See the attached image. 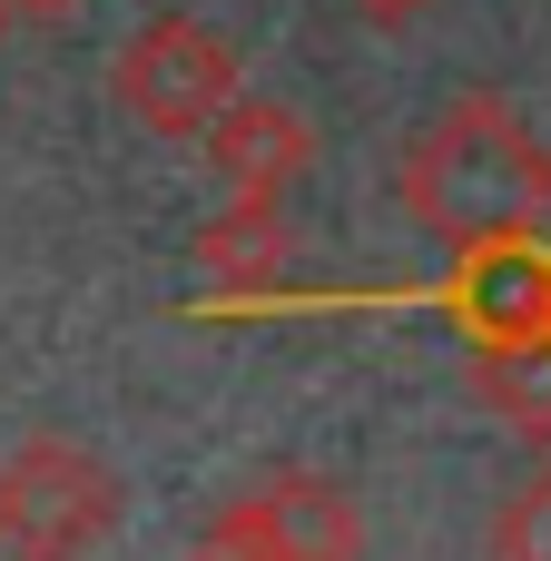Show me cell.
<instances>
[{"instance_id":"obj_8","label":"cell","mask_w":551,"mask_h":561,"mask_svg":"<svg viewBox=\"0 0 551 561\" xmlns=\"http://www.w3.org/2000/svg\"><path fill=\"white\" fill-rule=\"evenodd\" d=\"M493 365V414H513L523 434H551V345H532V355H483Z\"/></svg>"},{"instance_id":"obj_11","label":"cell","mask_w":551,"mask_h":561,"mask_svg":"<svg viewBox=\"0 0 551 561\" xmlns=\"http://www.w3.org/2000/svg\"><path fill=\"white\" fill-rule=\"evenodd\" d=\"M10 10H20V20H69L79 0H10Z\"/></svg>"},{"instance_id":"obj_7","label":"cell","mask_w":551,"mask_h":561,"mask_svg":"<svg viewBox=\"0 0 551 561\" xmlns=\"http://www.w3.org/2000/svg\"><path fill=\"white\" fill-rule=\"evenodd\" d=\"M276 266H286V217H276V197H237V207L207 227V276L237 286V296H256V286H276Z\"/></svg>"},{"instance_id":"obj_5","label":"cell","mask_w":551,"mask_h":561,"mask_svg":"<svg viewBox=\"0 0 551 561\" xmlns=\"http://www.w3.org/2000/svg\"><path fill=\"white\" fill-rule=\"evenodd\" d=\"M483 355H532L551 345V247L542 237H503V247H473L444 296H434Z\"/></svg>"},{"instance_id":"obj_6","label":"cell","mask_w":551,"mask_h":561,"mask_svg":"<svg viewBox=\"0 0 551 561\" xmlns=\"http://www.w3.org/2000/svg\"><path fill=\"white\" fill-rule=\"evenodd\" d=\"M207 158L227 168L237 197H276V187L315 158V128H306L296 108H276V99H237V108L207 128Z\"/></svg>"},{"instance_id":"obj_3","label":"cell","mask_w":551,"mask_h":561,"mask_svg":"<svg viewBox=\"0 0 551 561\" xmlns=\"http://www.w3.org/2000/svg\"><path fill=\"white\" fill-rule=\"evenodd\" d=\"M118 533V473L89 444H20L0 454V552L10 561H89Z\"/></svg>"},{"instance_id":"obj_1","label":"cell","mask_w":551,"mask_h":561,"mask_svg":"<svg viewBox=\"0 0 551 561\" xmlns=\"http://www.w3.org/2000/svg\"><path fill=\"white\" fill-rule=\"evenodd\" d=\"M394 197L454 256L503 247V237H542L551 227V148L532 138V118L513 99L463 89V99H444L414 128V148L394 168Z\"/></svg>"},{"instance_id":"obj_4","label":"cell","mask_w":551,"mask_h":561,"mask_svg":"<svg viewBox=\"0 0 551 561\" xmlns=\"http://www.w3.org/2000/svg\"><path fill=\"white\" fill-rule=\"evenodd\" d=\"M187 561H365V523L345 483H325L315 463H276L197 523Z\"/></svg>"},{"instance_id":"obj_12","label":"cell","mask_w":551,"mask_h":561,"mask_svg":"<svg viewBox=\"0 0 551 561\" xmlns=\"http://www.w3.org/2000/svg\"><path fill=\"white\" fill-rule=\"evenodd\" d=\"M10 20H20V10H10V0H0V30H10Z\"/></svg>"},{"instance_id":"obj_10","label":"cell","mask_w":551,"mask_h":561,"mask_svg":"<svg viewBox=\"0 0 551 561\" xmlns=\"http://www.w3.org/2000/svg\"><path fill=\"white\" fill-rule=\"evenodd\" d=\"M355 10H365V20H384V30H394V20H424V10H434V0H355Z\"/></svg>"},{"instance_id":"obj_9","label":"cell","mask_w":551,"mask_h":561,"mask_svg":"<svg viewBox=\"0 0 551 561\" xmlns=\"http://www.w3.org/2000/svg\"><path fill=\"white\" fill-rule=\"evenodd\" d=\"M493 561H551V463L493 513Z\"/></svg>"},{"instance_id":"obj_2","label":"cell","mask_w":551,"mask_h":561,"mask_svg":"<svg viewBox=\"0 0 551 561\" xmlns=\"http://www.w3.org/2000/svg\"><path fill=\"white\" fill-rule=\"evenodd\" d=\"M108 89L118 108L148 128V138H207L237 99H246V59L227 30H207L197 10H158L118 39L108 59Z\"/></svg>"}]
</instances>
